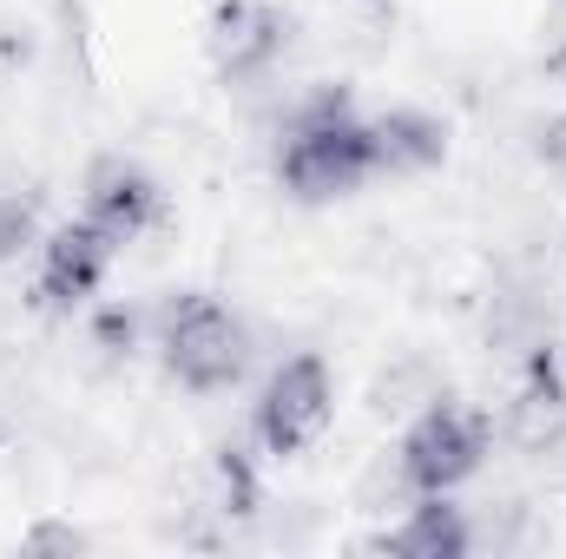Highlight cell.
Listing matches in <instances>:
<instances>
[{"label":"cell","mask_w":566,"mask_h":559,"mask_svg":"<svg viewBox=\"0 0 566 559\" xmlns=\"http://www.w3.org/2000/svg\"><path fill=\"white\" fill-rule=\"evenodd\" d=\"M369 7H389V0H369Z\"/></svg>","instance_id":"11"},{"label":"cell","mask_w":566,"mask_h":559,"mask_svg":"<svg viewBox=\"0 0 566 559\" xmlns=\"http://www.w3.org/2000/svg\"><path fill=\"white\" fill-rule=\"evenodd\" d=\"M33 238H40V204L20 191H0V264H13Z\"/></svg>","instance_id":"10"},{"label":"cell","mask_w":566,"mask_h":559,"mask_svg":"<svg viewBox=\"0 0 566 559\" xmlns=\"http://www.w3.org/2000/svg\"><path fill=\"white\" fill-rule=\"evenodd\" d=\"M369 133H376V178H422L448 158V126L422 106L369 113Z\"/></svg>","instance_id":"8"},{"label":"cell","mask_w":566,"mask_h":559,"mask_svg":"<svg viewBox=\"0 0 566 559\" xmlns=\"http://www.w3.org/2000/svg\"><path fill=\"white\" fill-rule=\"evenodd\" d=\"M481 461H488V421L461 402L422 409L396 447V474L409 494H454L481 474Z\"/></svg>","instance_id":"4"},{"label":"cell","mask_w":566,"mask_h":559,"mask_svg":"<svg viewBox=\"0 0 566 559\" xmlns=\"http://www.w3.org/2000/svg\"><path fill=\"white\" fill-rule=\"evenodd\" d=\"M329 415H336V376H329V362L316 349H296L264 376L258 409H251V434H258V447L271 461H290L310 441H323Z\"/></svg>","instance_id":"3"},{"label":"cell","mask_w":566,"mask_h":559,"mask_svg":"<svg viewBox=\"0 0 566 559\" xmlns=\"http://www.w3.org/2000/svg\"><path fill=\"white\" fill-rule=\"evenodd\" d=\"M205 53L224 86H258L290 53V13L277 0H218L205 20Z\"/></svg>","instance_id":"5"},{"label":"cell","mask_w":566,"mask_h":559,"mask_svg":"<svg viewBox=\"0 0 566 559\" xmlns=\"http://www.w3.org/2000/svg\"><path fill=\"white\" fill-rule=\"evenodd\" d=\"M376 178V133L369 113L349 99V86L310 93L277 145V184L296 204H336Z\"/></svg>","instance_id":"1"},{"label":"cell","mask_w":566,"mask_h":559,"mask_svg":"<svg viewBox=\"0 0 566 559\" xmlns=\"http://www.w3.org/2000/svg\"><path fill=\"white\" fill-rule=\"evenodd\" d=\"M113 257H119V244H113L86 211L66 218L60 231H46V244H40V277H33L40 309H53V316L86 309V303L99 296L106 271H113Z\"/></svg>","instance_id":"6"},{"label":"cell","mask_w":566,"mask_h":559,"mask_svg":"<svg viewBox=\"0 0 566 559\" xmlns=\"http://www.w3.org/2000/svg\"><path fill=\"white\" fill-rule=\"evenodd\" d=\"M376 547L396 553V559H461L474 547V527H468V514L454 507V494H416V507H409Z\"/></svg>","instance_id":"9"},{"label":"cell","mask_w":566,"mask_h":559,"mask_svg":"<svg viewBox=\"0 0 566 559\" xmlns=\"http://www.w3.org/2000/svg\"><path fill=\"white\" fill-rule=\"evenodd\" d=\"M119 251L139 244L145 231L165 224V184L145 171L139 158H99L86 171V204H80Z\"/></svg>","instance_id":"7"},{"label":"cell","mask_w":566,"mask_h":559,"mask_svg":"<svg viewBox=\"0 0 566 559\" xmlns=\"http://www.w3.org/2000/svg\"><path fill=\"white\" fill-rule=\"evenodd\" d=\"M158 356L185 395H224L251 369V329L231 303L185 289V296H171V309L158 323Z\"/></svg>","instance_id":"2"}]
</instances>
